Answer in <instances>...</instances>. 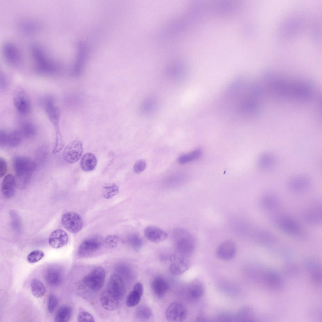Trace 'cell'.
Listing matches in <instances>:
<instances>
[{
  "label": "cell",
  "instance_id": "cell-10",
  "mask_svg": "<svg viewBox=\"0 0 322 322\" xmlns=\"http://www.w3.org/2000/svg\"><path fill=\"white\" fill-rule=\"evenodd\" d=\"M83 152L81 143L78 140H75L68 144L64 148L63 157L68 163H74L77 162L81 157Z\"/></svg>",
  "mask_w": 322,
  "mask_h": 322
},
{
  "label": "cell",
  "instance_id": "cell-42",
  "mask_svg": "<svg viewBox=\"0 0 322 322\" xmlns=\"http://www.w3.org/2000/svg\"><path fill=\"white\" fill-rule=\"evenodd\" d=\"M216 318L217 321L220 322H232L235 319V316L230 312L226 311L219 313Z\"/></svg>",
  "mask_w": 322,
  "mask_h": 322
},
{
  "label": "cell",
  "instance_id": "cell-49",
  "mask_svg": "<svg viewBox=\"0 0 322 322\" xmlns=\"http://www.w3.org/2000/svg\"><path fill=\"white\" fill-rule=\"evenodd\" d=\"M117 240L118 238L115 236H109L106 239V243L110 246L115 245L117 242Z\"/></svg>",
  "mask_w": 322,
  "mask_h": 322
},
{
  "label": "cell",
  "instance_id": "cell-17",
  "mask_svg": "<svg viewBox=\"0 0 322 322\" xmlns=\"http://www.w3.org/2000/svg\"><path fill=\"white\" fill-rule=\"evenodd\" d=\"M310 181L307 177L297 175L290 179L287 182L289 190L293 192L298 193L306 190L309 186Z\"/></svg>",
  "mask_w": 322,
  "mask_h": 322
},
{
  "label": "cell",
  "instance_id": "cell-44",
  "mask_svg": "<svg viewBox=\"0 0 322 322\" xmlns=\"http://www.w3.org/2000/svg\"><path fill=\"white\" fill-rule=\"evenodd\" d=\"M78 321L79 322H94L93 316L89 312L83 311L80 312L77 317Z\"/></svg>",
  "mask_w": 322,
  "mask_h": 322
},
{
  "label": "cell",
  "instance_id": "cell-32",
  "mask_svg": "<svg viewBox=\"0 0 322 322\" xmlns=\"http://www.w3.org/2000/svg\"><path fill=\"white\" fill-rule=\"evenodd\" d=\"M31 288L32 294L37 298L43 297L46 291V288L43 283L36 278H33L31 280Z\"/></svg>",
  "mask_w": 322,
  "mask_h": 322
},
{
  "label": "cell",
  "instance_id": "cell-47",
  "mask_svg": "<svg viewBox=\"0 0 322 322\" xmlns=\"http://www.w3.org/2000/svg\"><path fill=\"white\" fill-rule=\"evenodd\" d=\"M7 164L5 159L3 158H0V177L4 176L7 171Z\"/></svg>",
  "mask_w": 322,
  "mask_h": 322
},
{
  "label": "cell",
  "instance_id": "cell-36",
  "mask_svg": "<svg viewBox=\"0 0 322 322\" xmlns=\"http://www.w3.org/2000/svg\"><path fill=\"white\" fill-rule=\"evenodd\" d=\"M202 154V150L200 148H197L179 157L178 162L180 164H185L197 159Z\"/></svg>",
  "mask_w": 322,
  "mask_h": 322
},
{
  "label": "cell",
  "instance_id": "cell-24",
  "mask_svg": "<svg viewBox=\"0 0 322 322\" xmlns=\"http://www.w3.org/2000/svg\"><path fill=\"white\" fill-rule=\"evenodd\" d=\"M151 289L154 295L157 297H164L168 290V285L162 277L157 276L153 280L151 284Z\"/></svg>",
  "mask_w": 322,
  "mask_h": 322
},
{
  "label": "cell",
  "instance_id": "cell-35",
  "mask_svg": "<svg viewBox=\"0 0 322 322\" xmlns=\"http://www.w3.org/2000/svg\"><path fill=\"white\" fill-rule=\"evenodd\" d=\"M119 192V188L114 183H109L104 184L101 189L103 197L106 199H109L117 195Z\"/></svg>",
  "mask_w": 322,
  "mask_h": 322
},
{
  "label": "cell",
  "instance_id": "cell-26",
  "mask_svg": "<svg viewBox=\"0 0 322 322\" xmlns=\"http://www.w3.org/2000/svg\"><path fill=\"white\" fill-rule=\"evenodd\" d=\"M235 318L238 322H251L255 319V315L254 311L251 307L244 306L238 309Z\"/></svg>",
  "mask_w": 322,
  "mask_h": 322
},
{
  "label": "cell",
  "instance_id": "cell-37",
  "mask_svg": "<svg viewBox=\"0 0 322 322\" xmlns=\"http://www.w3.org/2000/svg\"><path fill=\"white\" fill-rule=\"evenodd\" d=\"M153 315L152 310L149 307L145 305H141L136 309L135 316L140 320H146L150 319Z\"/></svg>",
  "mask_w": 322,
  "mask_h": 322
},
{
  "label": "cell",
  "instance_id": "cell-46",
  "mask_svg": "<svg viewBox=\"0 0 322 322\" xmlns=\"http://www.w3.org/2000/svg\"><path fill=\"white\" fill-rule=\"evenodd\" d=\"M8 132L1 130L0 131V144L1 147L7 146V141Z\"/></svg>",
  "mask_w": 322,
  "mask_h": 322
},
{
  "label": "cell",
  "instance_id": "cell-25",
  "mask_svg": "<svg viewBox=\"0 0 322 322\" xmlns=\"http://www.w3.org/2000/svg\"><path fill=\"white\" fill-rule=\"evenodd\" d=\"M3 52L7 62L12 65H17L19 62V53L14 46L11 43H6L4 45Z\"/></svg>",
  "mask_w": 322,
  "mask_h": 322
},
{
  "label": "cell",
  "instance_id": "cell-27",
  "mask_svg": "<svg viewBox=\"0 0 322 322\" xmlns=\"http://www.w3.org/2000/svg\"><path fill=\"white\" fill-rule=\"evenodd\" d=\"M276 161V157L273 154L268 152L264 153L258 157V165L259 168L262 170L269 169L274 166Z\"/></svg>",
  "mask_w": 322,
  "mask_h": 322
},
{
  "label": "cell",
  "instance_id": "cell-7",
  "mask_svg": "<svg viewBox=\"0 0 322 322\" xmlns=\"http://www.w3.org/2000/svg\"><path fill=\"white\" fill-rule=\"evenodd\" d=\"M105 275V270L103 267H96L84 276L83 281L91 290L97 291L103 285Z\"/></svg>",
  "mask_w": 322,
  "mask_h": 322
},
{
  "label": "cell",
  "instance_id": "cell-23",
  "mask_svg": "<svg viewBox=\"0 0 322 322\" xmlns=\"http://www.w3.org/2000/svg\"><path fill=\"white\" fill-rule=\"evenodd\" d=\"M101 243L96 239H90L84 241L80 245L78 253L79 256H85L96 251L100 248Z\"/></svg>",
  "mask_w": 322,
  "mask_h": 322
},
{
  "label": "cell",
  "instance_id": "cell-19",
  "mask_svg": "<svg viewBox=\"0 0 322 322\" xmlns=\"http://www.w3.org/2000/svg\"><path fill=\"white\" fill-rule=\"evenodd\" d=\"M100 301L104 309L110 311L115 310L119 305V299L106 289L101 293Z\"/></svg>",
  "mask_w": 322,
  "mask_h": 322
},
{
  "label": "cell",
  "instance_id": "cell-38",
  "mask_svg": "<svg viewBox=\"0 0 322 322\" xmlns=\"http://www.w3.org/2000/svg\"><path fill=\"white\" fill-rule=\"evenodd\" d=\"M128 243L134 250H138L143 245L142 240L138 234H132L127 238Z\"/></svg>",
  "mask_w": 322,
  "mask_h": 322
},
{
  "label": "cell",
  "instance_id": "cell-34",
  "mask_svg": "<svg viewBox=\"0 0 322 322\" xmlns=\"http://www.w3.org/2000/svg\"><path fill=\"white\" fill-rule=\"evenodd\" d=\"M23 136L19 130H14L8 133L7 146L14 147L21 143Z\"/></svg>",
  "mask_w": 322,
  "mask_h": 322
},
{
  "label": "cell",
  "instance_id": "cell-3",
  "mask_svg": "<svg viewBox=\"0 0 322 322\" xmlns=\"http://www.w3.org/2000/svg\"><path fill=\"white\" fill-rule=\"evenodd\" d=\"M172 236L175 248L180 255L188 256L193 253L196 242L191 233L183 228H177L174 230Z\"/></svg>",
  "mask_w": 322,
  "mask_h": 322
},
{
  "label": "cell",
  "instance_id": "cell-29",
  "mask_svg": "<svg viewBox=\"0 0 322 322\" xmlns=\"http://www.w3.org/2000/svg\"><path fill=\"white\" fill-rule=\"evenodd\" d=\"M96 157L93 153H88L82 157L80 161V166L84 171L89 172L93 170L97 164Z\"/></svg>",
  "mask_w": 322,
  "mask_h": 322
},
{
  "label": "cell",
  "instance_id": "cell-13",
  "mask_svg": "<svg viewBox=\"0 0 322 322\" xmlns=\"http://www.w3.org/2000/svg\"><path fill=\"white\" fill-rule=\"evenodd\" d=\"M255 241L261 245L271 247L275 246L279 242L278 238L269 231L263 229H258L253 233Z\"/></svg>",
  "mask_w": 322,
  "mask_h": 322
},
{
  "label": "cell",
  "instance_id": "cell-15",
  "mask_svg": "<svg viewBox=\"0 0 322 322\" xmlns=\"http://www.w3.org/2000/svg\"><path fill=\"white\" fill-rule=\"evenodd\" d=\"M261 277L263 282L270 289L276 290L281 288L282 280L281 276L276 272L271 270L263 271Z\"/></svg>",
  "mask_w": 322,
  "mask_h": 322
},
{
  "label": "cell",
  "instance_id": "cell-11",
  "mask_svg": "<svg viewBox=\"0 0 322 322\" xmlns=\"http://www.w3.org/2000/svg\"><path fill=\"white\" fill-rule=\"evenodd\" d=\"M14 106L18 112L23 115L28 114L31 111V105L27 94L19 90L15 94L13 100Z\"/></svg>",
  "mask_w": 322,
  "mask_h": 322
},
{
  "label": "cell",
  "instance_id": "cell-50",
  "mask_svg": "<svg viewBox=\"0 0 322 322\" xmlns=\"http://www.w3.org/2000/svg\"><path fill=\"white\" fill-rule=\"evenodd\" d=\"M133 290L135 291L142 296L143 291L142 284L141 282H137L134 286Z\"/></svg>",
  "mask_w": 322,
  "mask_h": 322
},
{
  "label": "cell",
  "instance_id": "cell-16",
  "mask_svg": "<svg viewBox=\"0 0 322 322\" xmlns=\"http://www.w3.org/2000/svg\"><path fill=\"white\" fill-rule=\"evenodd\" d=\"M260 207L263 210L269 212H275L279 208L280 201L276 195L270 193L264 194L259 201Z\"/></svg>",
  "mask_w": 322,
  "mask_h": 322
},
{
  "label": "cell",
  "instance_id": "cell-2",
  "mask_svg": "<svg viewBox=\"0 0 322 322\" xmlns=\"http://www.w3.org/2000/svg\"><path fill=\"white\" fill-rule=\"evenodd\" d=\"M13 166L16 183L23 187L27 186L36 166L35 162L27 157L17 156L14 159Z\"/></svg>",
  "mask_w": 322,
  "mask_h": 322
},
{
  "label": "cell",
  "instance_id": "cell-8",
  "mask_svg": "<svg viewBox=\"0 0 322 322\" xmlns=\"http://www.w3.org/2000/svg\"><path fill=\"white\" fill-rule=\"evenodd\" d=\"M61 222L64 227L69 231L72 233L79 232L83 226L82 219L77 213L69 212L62 216Z\"/></svg>",
  "mask_w": 322,
  "mask_h": 322
},
{
  "label": "cell",
  "instance_id": "cell-41",
  "mask_svg": "<svg viewBox=\"0 0 322 322\" xmlns=\"http://www.w3.org/2000/svg\"><path fill=\"white\" fill-rule=\"evenodd\" d=\"M154 106V101L152 99H147L142 103L140 107V110L144 114H147L152 111Z\"/></svg>",
  "mask_w": 322,
  "mask_h": 322
},
{
  "label": "cell",
  "instance_id": "cell-40",
  "mask_svg": "<svg viewBox=\"0 0 322 322\" xmlns=\"http://www.w3.org/2000/svg\"><path fill=\"white\" fill-rule=\"evenodd\" d=\"M44 256V253L43 251L39 250H35L29 254L27 261L30 263H35L40 260Z\"/></svg>",
  "mask_w": 322,
  "mask_h": 322
},
{
  "label": "cell",
  "instance_id": "cell-39",
  "mask_svg": "<svg viewBox=\"0 0 322 322\" xmlns=\"http://www.w3.org/2000/svg\"><path fill=\"white\" fill-rule=\"evenodd\" d=\"M142 296L137 291L133 290L128 294L126 299V304L129 307L137 305L140 302Z\"/></svg>",
  "mask_w": 322,
  "mask_h": 322
},
{
  "label": "cell",
  "instance_id": "cell-51",
  "mask_svg": "<svg viewBox=\"0 0 322 322\" xmlns=\"http://www.w3.org/2000/svg\"><path fill=\"white\" fill-rule=\"evenodd\" d=\"M204 314L202 313H200L197 317V320H198V321H203V320L206 319V318Z\"/></svg>",
  "mask_w": 322,
  "mask_h": 322
},
{
  "label": "cell",
  "instance_id": "cell-18",
  "mask_svg": "<svg viewBox=\"0 0 322 322\" xmlns=\"http://www.w3.org/2000/svg\"><path fill=\"white\" fill-rule=\"evenodd\" d=\"M48 243L52 247L57 249L65 246L68 241V236L64 230L58 229L51 233L48 238Z\"/></svg>",
  "mask_w": 322,
  "mask_h": 322
},
{
  "label": "cell",
  "instance_id": "cell-45",
  "mask_svg": "<svg viewBox=\"0 0 322 322\" xmlns=\"http://www.w3.org/2000/svg\"><path fill=\"white\" fill-rule=\"evenodd\" d=\"M146 165V162L145 160H139L136 162L134 165V171L137 173H141L145 169Z\"/></svg>",
  "mask_w": 322,
  "mask_h": 322
},
{
  "label": "cell",
  "instance_id": "cell-4",
  "mask_svg": "<svg viewBox=\"0 0 322 322\" xmlns=\"http://www.w3.org/2000/svg\"><path fill=\"white\" fill-rule=\"evenodd\" d=\"M44 112L49 121L53 126L56 130V139L62 138L59 128L61 112L55 104L53 98L50 96L43 98L41 101Z\"/></svg>",
  "mask_w": 322,
  "mask_h": 322
},
{
  "label": "cell",
  "instance_id": "cell-43",
  "mask_svg": "<svg viewBox=\"0 0 322 322\" xmlns=\"http://www.w3.org/2000/svg\"><path fill=\"white\" fill-rule=\"evenodd\" d=\"M58 303L57 297L54 294H50L48 297L47 309L49 312L52 313L57 307Z\"/></svg>",
  "mask_w": 322,
  "mask_h": 322
},
{
  "label": "cell",
  "instance_id": "cell-21",
  "mask_svg": "<svg viewBox=\"0 0 322 322\" xmlns=\"http://www.w3.org/2000/svg\"><path fill=\"white\" fill-rule=\"evenodd\" d=\"M16 181L15 177L9 174L3 178L1 185V190L3 196L6 198H10L14 194Z\"/></svg>",
  "mask_w": 322,
  "mask_h": 322
},
{
  "label": "cell",
  "instance_id": "cell-14",
  "mask_svg": "<svg viewBox=\"0 0 322 322\" xmlns=\"http://www.w3.org/2000/svg\"><path fill=\"white\" fill-rule=\"evenodd\" d=\"M236 249L235 243L230 240L225 241L218 246L216 254L218 258L224 260L232 259L235 256Z\"/></svg>",
  "mask_w": 322,
  "mask_h": 322
},
{
  "label": "cell",
  "instance_id": "cell-31",
  "mask_svg": "<svg viewBox=\"0 0 322 322\" xmlns=\"http://www.w3.org/2000/svg\"><path fill=\"white\" fill-rule=\"evenodd\" d=\"M72 314L71 308L68 305L61 306L58 310L54 318L56 322H68L70 319Z\"/></svg>",
  "mask_w": 322,
  "mask_h": 322
},
{
  "label": "cell",
  "instance_id": "cell-22",
  "mask_svg": "<svg viewBox=\"0 0 322 322\" xmlns=\"http://www.w3.org/2000/svg\"><path fill=\"white\" fill-rule=\"evenodd\" d=\"M172 263L169 269L173 274L178 275L185 272L189 268L188 261L178 255H173L171 257Z\"/></svg>",
  "mask_w": 322,
  "mask_h": 322
},
{
  "label": "cell",
  "instance_id": "cell-33",
  "mask_svg": "<svg viewBox=\"0 0 322 322\" xmlns=\"http://www.w3.org/2000/svg\"><path fill=\"white\" fill-rule=\"evenodd\" d=\"M23 137L27 138L33 137L36 133V128L31 122L28 121L23 122L20 125L19 130Z\"/></svg>",
  "mask_w": 322,
  "mask_h": 322
},
{
  "label": "cell",
  "instance_id": "cell-28",
  "mask_svg": "<svg viewBox=\"0 0 322 322\" xmlns=\"http://www.w3.org/2000/svg\"><path fill=\"white\" fill-rule=\"evenodd\" d=\"M62 274L60 270L54 267L48 269L45 275L47 283L53 286L59 285L62 281Z\"/></svg>",
  "mask_w": 322,
  "mask_h": 322
},
{
  "label": "cell",
  "instance_id": "cell-5",
  "mask_svg": "<svg viewBox=\"0 0 322 322\" xmlns=\"http://www.w3.org/2000/svg\"><path fill=\"white\" fill-rule=\"evenodd\" d=\"M32 55L36 61L35 70L40 74H53L58 69L57 65L48 60L40 47L34 44L31 47Z\"/></svg>",
  "mask_w": 322,
  "mask_h": 322
},
{
  "label": "cell",
  "instance_id": "cell-48",
  "mask_svg": "<svg viewBox=\"0 0 322 322\" xmlns=\"http://www.w3.org/2000/svg\"><path fill=\"white\" fill-rule=\"evenodd\" d=\"M6 76L3 74H1L0 78V89L3 91L6 89L8 84V80Z\"/></svg>",
  "mask_w": 322,
  "mask_h": 322
},
{
  "label": "cell",
  "instance_id": "cell-30",
  "mask_svg": "<svg viewBox=\"0 0 322 322\" xmlns=\"http://www.w3.org/2000/svg\"><path fill=\"white\" fill-rule=\"evenodd\" d=\"M204 291L203 285L198 280H195L191 282L187 288L189 296L193 299H197L201 297Z\"/></svg>",
  "mask_w": 322,
  "mask_h": 322
},
{
  "label": "cell",
  "instance_id": "cell-6",
  "mask_svg": "<svg viewBox=\"0 0 322 322\" xmlns=\"http://www.w3.org/2000/svg\"><path fill=\"white\" fill-rule=\"evenodd\" d=\"M303 220L313 226L320 225L322 222V206L319 200L311 202L301 212Z\"/></svg>",
  "mask_w": 322,
  "mask_h": 322
},
{
  "label": "cell",
  "instance_id": "cell-1",
  "mask_svg": "<svg viewBox=\"0 0 322 322\" xmlns=\"http://www.w3.org/2000/svg\"><path fill=\"white\" fill-rule=\"evenodd\" d=\"M270 219L272 224L285 234L292 236H298L302 233L298 223L289 214L281 212H273Z\"/></svg>",
  "mask_w": 322,
  "mask_h": 322
},
{
  "label": "cell",
  "instance_id": "cell-12",
  "mask_svg": "<svg viewBox=\"0 0 322 322\" xmlns=\"http://www.w3.org/2000/svg\"><path fill=\"white\" fill-rule=\"evenodd\" d=\"M106 289L119 300L121 299L125 295L126 290L121 276L116 274H113L108 280Z\"/></svg>",
  "mask_w": 322,
  "mask_h": 322
},
{
  "label": "cell",
  "instance_id": "cell-20",
  "mask_svg": "<svg viewBox=\"0 0 322 322\" xmlns=\"http://www.w3.org/2000/svg\"><path fill=\"white\" fill-rule=\"evenodd\" d=\"M144 234L149 241L158 242L165 240L168 237L167 233L161 229L154 226H148L144 230Z\"/></svg>",
  "mask_w": 322,
  "mask_h": 322
},
{
  "label": "cell",
  "instance_id": "cell-9",
  "mask_svg": "<svg viewBox=\"0 0 322 322\" xmlns=\"http://www.w3.org/2000/svg\"><path fill=\"white\" fill-rule=\"evenodd\" d=\"M187 315V309L182 303L177 302L171 303L167 308L165 316L169 321L180 322L183 321Z\"/></svg>",
  "mask_w": 322,
  "mask_h": 322
}]
</instances>
